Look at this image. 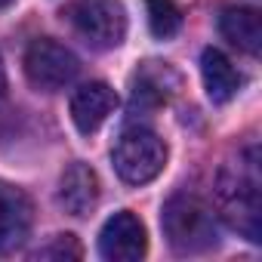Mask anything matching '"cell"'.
Returning <instances> with one entry per match:
<instances>
[{
    "mask_svg": "<svg viewBox=\"0 0 262 262\" xmlns=\"http://www.w3.org/2000/svg\"><path fill=\"white\" fill-rule=\"evenodd\" d=\"M111 164H114V173L126 185H145L158 179L161 170L167 167V145L151 129L129 126L111 148Z\"/></svg>",
    "mask_w": 262,
    "mask_h": 262,
    "instance_id": "3",
    "label": "cell"
},
{
    "mask_svg": "<svg viewBox=\"0 0 262 262\" xmlns=\"http://www.w3.org/2000/svg\"><path fill=\"white\" fill-rule=\"evenodd\" d=\"M148 28L158 40H170L182 28V10L173 0H148Z\"/></svg>",
    "mask_w": 262,
    "mask_h": 262,
    "instance_id": "13",
    "label": "cell"
},
{
    "mask_svg": "<svg viewBox=\"0 0 262 262\" xmlns=\"http://www.w3.org/2000/svg\"><path fill=\"white\" fill-rule=\"evenodd\" d=\"M161 225H164L167 244L179 256H198L219 244V225H216L213 207L188 191H179L164 204Z\"/></svg>",
    "mask_w": 262,
    "mask_h": 262,
    "instance_id": "2",
    "label": "cell"
},
{
    "mask_svg": "<svg viewBox=\"0 0 262 262\" xmlns=\"http://www.w3.org/2000/svg\"><path fill=\"white\" fill-rule=\"evenodd\" d=\"M7 90V68H4V59H0V96Z\"/></svg>",
    "mask_w": 262,
    "mask_h": 262,
    "instance_id": "15",
    "label": "cell"
},
{
    "mask_svg": "<svg viewBox=\"0 0 262 262\" xmlns=\"http://www.w3.org/2000/svg\"><path fill=\"white\" fill-rule=\"evenodd\" d=\"M216 210L247 241H262V176H259V151L250 145L237 161L225 164L216 179Z\"/></svg>",
    "mask_w": 262,
    "mask_h": 262,
    "instance_id": "1",
    "label": "cell"
},
{
    "mask_svg": "<svg viewBox=\"0 0 262 262\" xmlns=\"http://www.w3.org/2000/svg\"><path fill=\"white\" fill-rule=\"evenodd\" d=\"M77 74H80L77 56L68 47H62L59 40L37 37L25 50V77L40 93H59V90L71 86L77 80Z\"/></svg>",
    "mask_w": 262,
    "mask_h": 262,
    "instance_id": "5",
    "label": "cell"
},
{
    "mask_svg": "<svg viewBox=\"0 0 262 262\" xmlns=\"http://www.w3.org/2000/svg\"><path fill=\"white\" fill-rule=\"evenodd\" d=\"M37 259H80V244L74 241V234H56L47 247H40L34 253Z\"/></svg>",
    "mask_w": 262,
    "mask_h": 262,
    "instance_id": "14",
    "label": "cell"
},
{
    "mask_svg": "<svg viewBox=\"0 0 262 262\" xmlns=\"http://www.w3.org/2000/svg\"><path fill=\"white\" fill-rule=\"evenodd\" d=\"M99 194H102L99 173L83 161H74L59 179V204L71 216H90L99 204Z\"/></svg>",
    "mask_w": 262,
    "mask_h": 262,
    "instance_id": "10",
    "label": "cell"
},
{
    "mask_svg": "<svg viewBox=\"0 0 262 262\" xmlns=\"http://www.w3.org/2000/svg\"><path fill=\"white\" fill-rule=\"evenodd\" d=\"M222 37L247 56H259L262 50V22L253 7H225L219 13Z\"/></svg>",
    "mask_w": 262,
    "mask_h": 262,
    "instance_id": "11",
    "label": "cell"
},
{
    "mask_svg": "<svg viewBox=\"0 0 262 262\" xmlns=\"http://www.w3.org/2000/svg\"><path fill=\"white\" fill-rule=\"evenodd\" d=\"M179 74L167 62H142L133 74V93H129V111H155L170 102L179 90Z\"/></svg>",
    "mask_w": 262,
    "mask_h": 262,
    "instance_id": "7",
    "label": "cell"
},
{
    "mask_svg": "<svg viewBox=\"0 0 262 262\" xmlns=\"http://www.w3.org/2000/svg\"><path fill=\"white\" fill-rule=\"evenodd\" d=\"M7 4H13V0H0V7H7Z\"/></svg>",
    "mask_w": 262,
    "mask_h": 262,
    "instance_id": "16",
    "label": "cell"
},
{
    "mask_svg": "<svg viewBox=\"0 0 262 262\" xmlns=\"http://www.w3.org/2000/svg\"><path fill=\"white\" fill-rule=\"evenodd\" d=\"M145 250H148L145 225L129 210L114 213L99 231V253L108 262H136L145 256Z\"/></svg>",
    "mask_w": 262,
    "mask_h": 262,
    "instance_id": "6",
    "label": "cell"
},
{
    "mask_svg": "<svg viewBox=\"0 0 262 262\" xmlns=\"http://www.w3.org/2000/svg\"><path fill=\"white\" fill-rule=\"evenodd\" d=\"M31 222H34V207L28 194L0 179V256L25 244Z\"/></svg>",
    "mask_w": 262,
    "mask_h": 262,
    "instance_id": "8",
    "label": "cell"
},
{
    "mask_svg": "<svg viewBox=\"0 0 262 262\" xmlns=\"http://www.w3.org/2000/svg\"><path fill=\"white\" fill-rule=\"evenodd\" d=\"M201 77H204L207 96L216 105L231 102L237 96V90H241V74L228 62V56L219 53V50H204V56H201Z\"/></svg>",
    "mask_w": 262,
    "mask_h": 262,
    "instance_id": "12",
    "label": "cell"
},
{
    "mask_svg": "<svg viewBox=\"0 0 262 262\" xmlns=\"http://www.w3.org/2000/svg\"><path fill=\"white\" fill-rule=\"evenodd\" d=\"M65 19L93 50H114L126 37V10L120 0H74Z\"/></svg>",
    "mask_w": 262,
    "mask_h": 262,
    "instance_id": "4",
    "label": "cell"
},
{
    "mask_svg": "<svg viewBox=\"0 0 262 262\" xmlns=\"http://www.w3.org/2000/svg\"><path fill=\"white\" fill-rule=\"evenodd\" d=\"M114 108H117V93L102 80H90V83L77 86L74 96H71V120L83 136L96 133L111 117Z\"/></svg>",
    "mask_w": 262,
    "mask_h": 262,
    "instance_id": "9",
    "label": "cell"
}]
</instances>
